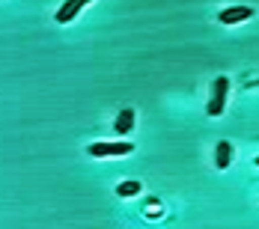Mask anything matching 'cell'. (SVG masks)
<instances>
[{
    "mask_svg": "<svg viewBox=\"0 0 259 229\" xmlns=\"http://www.w3.org/2000/svg\"><path fill=\"white\" fill-rule=\"evenodd\" d=\"M256 167H259V155H256Z\"/></svg>",
    "mask_w": 259,
    "mask_h": 229,
    "instance_id": "ba28073f",
    "label": "cell"
},
{
    "mask_svg": "<svg viewBox=\"0 0 259 229\" xmlns=\"http://www.w3.org/2000/svg\"><path fill=\"white\" fill-rule=\"evenodd\" d=\"M131 128H134V110L125 107V110H119L116 113V122H113V134H131Z\"/></svg>",
    "mask_w": 259,
    "mask_h": 229,
    "instance_id": "5b68a950",
    "label": "cell"
},
{
    "mask_svg": "<svg viewBox=\"0 0 259 229\" xmlns=\"http://www.w3.org/2000/svg\"><path fill=\"white\" fill-rule=\"evenodd\" d=\"M247 18H253V9H250V6H227V9H221V15H218L221 24H241V21H247Z\"/></svg>",
    "mask_w": 259,
    "mask_h": 229,
    "instance_id": "3957f363",
    "label": "cell"
},
{
    "mask_svg": "<svg viewBox=\"0 0 259 229\" xmlns=\"http://www.w3.org/2000/svg\"><path fill=\"white\" fill-rule=\"evenodd\" d=\"M87 152L93 155V158H122V155H131V152H134V143H128V140L93 143V146H87Z\"/></svg>",
    "mask_w": 259,
    "mask_h": 229,
    "instance_id": "7a4b0ae2",
    "label": "cell"
},
{
    "mask_svg": "<svg viewBox=\"0 0 259 229\" xmlns=\"http://www.w3.org/2000/svg\"><path fill=\"white\" fill-rule=\"evenodd\" d=\"M227 96H230V80L221 75L211 80V96H208V104H206V113L208 116H221L224 107H227Z\"/></svg>",
    "mask_w": 259,
    "mask_h": 229,
    "instance_id": "6da1fadb",
    "label": "cell"
},
{
    "mask_svg": "<svg viewBox=\"0 0 259 229\" xmlns=\"http://www.w3.org/2000/svg\"><path fill=\"white\" fill-rule=\"evenodd\" d=\"M116 194L119 197H137L140 194V181H119L116 185Z\"/></svg>",
    "mask_w": 259,
    "mask_h": 229,
    "instance_id": "52a82bcc",
    "label": "cell"
},
{
    "mask_svg": "<svg viewBox=\"0 0 259 229\" xmlns=\"http://www.w3.org/2000/svg\"><path fill=\"white\" fill-rule=\"evenodd\" d=\"M87 3H93V0H66V3L57 9V21H60V24L75 21V18H78V12H83V6H87Z\"/></svg>",
    "mask_w": 259,
    "mask_h": 229,
    "instance_id": "277c9868",
    "label": "cell"
},
{
    "mask_svg": "<svg viewBox=\"0 0 259 229\" xmlns=\"http://www.w3.org/2000/svg\"><path fill=\"white\" fill-rule=\"evenodd\" d=\"M230 161H233V143H230V140H221L218 149H214V167H218V170H227Z\"/></svg>",
    "mask_w": 259,
    "mask_h": 229,
    "instance_id": "8992f818",
    "label": "cell"
}]
</instances>
